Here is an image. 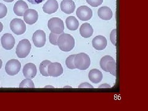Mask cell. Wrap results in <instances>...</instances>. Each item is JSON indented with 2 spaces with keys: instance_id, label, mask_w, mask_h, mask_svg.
I'll return each mask as SVG.
<instances>
[{
  "instance_id": "6da1fadb",
  "label": "cell",
  "mask_w": 148,
  "mask_h": 111,
  "mask_svg": "<svg viewBox=\"0 0 148 111\" xmlns=\"http://www.w3.org/2000/svg\"><path fill=\"white\" fill-rule=\"evenodd\" d=\"M57 44L61 51L69 52L75 46V40L71 35L62 33L57 39Z\"/></svg>"
},
{
  "instance_id": "7a4b0ae2",
  "label": "cell",
  "mask_w": 148,
  "mask_h": 111,
  "mask_svg": "<svg viewBox=\"0 0 148 111\" xmlns=\"http://www.w3.org/2000/svg\"><path fill=\"white\" fill-rule=\"evenodd\" d=\"M100 66L104 71L116 76V63L112 57L109 55L102 57L100 61Z\"/></svg>"
},
{
  "instance_id": "3957f363",
  "label": "cell",
  "mask_w": 148,
  "mask_h": 111,
  "mask_svg": "<svg viewBox=\"0 0 148 111\" xmlns=\"http://www.w3.org/2000/svg\"><path fill=\"white\" fill-rule=\"evenodd\" d=\"M74 64H75L76 69L81 70V71H85L89 68L91 64V60L88 54L81 52L75 54V58H74Z\"/></svg>"
},
{
  "instance_id": "277c9868",
  "label": "cell",
  "mask_w": 148,
  "mask_h": 111,
  "mask_svg": "<svg viewBox=\"0 0 148 111\" xmlns=\"http://www.w3.org/2000/svg\"><path fill=\"white\" fill-rule=\"evenodd\" d=\"M32 44L29 40L24 39L20 41L16 48L15 53L19 58H25L30 54Z\"/></svg>"
},
{
  "instance_id": "5b68a950",
  "label": "cell",
  "mask_w": 148,
  "mask_h": 111,
  "mask_svg": "<svg viewBox=\"0 0 148 111\" xmlns=\"http://www.w3.org/2000/svg\"><path fill=\"white\" fill-rule=\"evenodd\" d=\"M48 27L49 30L54 34H61L64 30V24L63 20L59 17H52L49 20Z\"/></svg>"
},
{
  "instance_id": "8992f818",
  "label": "cell",
  "mask_w": 148,
  "mask_h": 111,
  "mask_svg": "<svg viewBox=\"0 0 148 111\" xmlns=\"http://www.w3.org/2000/svg\"><path fill=\"white\" fill-rule=\"evenodd\" d=\"M10 28L11 31L17 35H22L26 31V25L20 19H12L10 23Z\"/></svg>"
},
{
  "instance_id": "52a82bcc",
  "label": "cell",
  "mask_w": 148,
  "mask_h": 111,
  "mask_svg": "<svg viewBox=\"0 0 148 111\" xmlns=\"http://www.w3.org/2000/svg\"><path fill=\"white\" fill-rule=\"evenodd\" d=\"M21 68V64L17 59H11L6 64L5 71L7 75L14 76L17 74Z\"/></svg>"
},
{
  "instance_id": "ba28073f",
  "label": "cell",
  "mask_w": 148,
  "mask_h": 111,
  "mask_svg": "<svg viewBox=\"0 0 148 111\" xmlns=\"http://www.w3.org/2000/svg\"><path fill=\"white\" fill-rule=\"evenodd\" d=\"M76 14L78 17L82 21H87L91 19L93 11L91 9L86 6H81L78 8Z\"/></svg>"
},
{
  "instance_id": "9c48e42d",
  "label": "cell",
  "mask_w": 148,
  "mask_h": 111,
  "mask_svg": "<svg viewBox=\"0 0 148 111\" xmlns=\"http://www.w3.org/2000/svg\"><path fill=\"white\" fill-rule=\"evenodd\" d=\"M33 42L37 48H42L46 43V34L42 30H36L32 36Z\"/></svg>"
},
{
  "instance_id": "30bf717a",
  "label": "cell",
  "mask_w": 148,
  "mask_h": 111,
  "mask_svg": "<svg viewBox=\"0 0 148 111\" xmlns=\"http://www.w3.org/2000/svg\"><path fill=\"white\" fill-rule=\"evenodd\" d=\"M2 46L6 50H11L14 48L15 40L14 37L10 34H4L1 39Z\"/></svg>"
},
{
  "instance_id": "8fae6325",
  "label": "cell",
  "mask_w": 148,
  "mask_h": 111,
  "mask_svg": "<svg viewBox=\"0 0 148 111\" xmlns=\"http://www.w3.org/2000/svg\"><path fill=\"white\" fill-rule=\"evenodd\" d=\"M48 75L52 77H57L63 73V68L59 63H51L48 68Z\"/></svg>"
},
{
  "instance_id": "7c38bea8",
  "label": "cell",
  "mask_w": 148,
  "mask_h": 111,
  "mask_svg": "<svg viewBox=\"0 0 148 111\" xmlns=\"http://www.w3.org/2000/svg\"><path fill=\"white\" fill-rule=\"evenodd\" d=\"M92 44L93 48L96 50H103L108 45V41L104 36L98 35L93 39Z\"/></svg>"
},
{
  "instance_id": "4fadbf2b",
  "label": "cell",
  "mask_w": 148,
  "mask_h": 111,
  "mask_svg": "<svg viewBox=\"0 0 148 111\" xmlns=\"http://www.w3.org/2000/svg\"><path fill=\"white\" fill-rule=\"evenodd\" d=\"M23 16L25 22L29 25L34 24L38 18V12L36 10L32 9H28Z\"/></svg>"
},
{
  "instance_id": "5bb4252c",
  "label": "cell",
  "mask_w": 148,
  "mask_h": 111,
  "mask_svg": "<svg viewBox=\"0 0 148 111\" xmlns=\"http://www.w3.org/2000/svg\"><path fill=\"white\" fill-rule=\"evenodd\" d=\"M36 67L34 64L28 63L24 65L23 69V74L26 78L30 79H34L36 76Z\"/></svg>"
},
{
  "instance_id": "9a60e30c",
  "label": "cell",
  "mask_w": 148,
  "mask_h": 111,
  "mask_svg": "<svg viewBox=\"0 0 148 111\" xmlns=\"http://www.w3.org/2000/svg\"><path fill=\"white\" fill-rule=\"evenodd\" d=\"M59 8L58 3L56 0H48L43 6L44 12L48 14H51L56 12Z\"/></svg>"
},
{
  "instance_id": "2e32d148",
  "label": "cell",
  "mask_w": 148,
  "mask_h": 111,
  "mask_svg": "<svg viewBox=\"0 0 148 111\" xmlns=\"http://www.w3.org/2000/svg\"><path fill=\"white\" fill-rule=\"evenodd\" d=\"M61 9L65 14H72L75 9V4L72 0H63L61 3Z\"/></svg>"
},
{
  "instance_id": "e0dca14e",
  "label": "cell",
  "mask_w": 148,
  "mask_h": 111,
  "mask_svg": "<svg viewBox=\"0 0 148 111\" xmlns=\"http://www.w3.org/2000/svg\"><path fill=\"white\" fill-rule=\"evenodd\" d=\"M28 9V6L27 4L23 0H19L15 3L13 10L15 15L17 16H23Z\"/></svg>"
},
{
  "instance_id": "ac0fdd59",
  "label": "cell",
  "mask_w": 148,
  "mask_h": 111,
  "mask_svg": "<svg viewBox=\"0 0 148 111\" xmlns=\"http://www.w3.org/2000/svg\"><path fill=\"white\" fill-rule=\"evenodd\" d=\"M98 15L102 20H108L112 19L113 13L110 8L108 6H103L98 9Z\"/></svg>"
},
{
  "instance_id": "d6986e66",
  "label": "cell",
  "mask_w": 148,
  "mask_h": 111,
  "mask_svg": "<svg viewBox=\"0 0 148 111\" xmlns=\"http://www.w3.org/2000/svg\"><path fill=\"white\" fill-rule=\"evenodd\" d=\"M88 78L89 80L93 83L98 84L102 80V73L98 69H94L89 71Z\"/></svg>"
},
{
  "instance_id": "ffe728a7",
  "label": "cell",
  "mask_w": 148,
  "mask_h": 111,
  "mask_svg": "<svg viewBox=\"0 0 148 111\" xmlns=\"http://www.w3.org/2000/svg\"><path fill=\"white\" fill-rule=\"evenodd\" d=\"M80 34L83 38H89L93 34V28L88 23L83 24L80 28Z\"/></svg>"
},
{
  "instance_id": "44dd1931",
  "label": "cell",
  "mask_w": 148,
  "mask_h": 111,
  "mask_svg": "<svg viewBox=\"0 0 148 111\" xmlns=\"http://www.w3.org/2000/svg\"><path fill=\"white\" fill-rule=\"evenodd\" d=\"M67 27L70 30H77L79 27V22L78 20L73 16H70L65 20Z\"/></svg>"
},
{
  "instance_id": "7402d4cb",
  "label": "cell",
  "mask_w": 148,
  "mask_h": 111,
  "mask_svg": "<svg viewBox=\"0 0 148 111\" xmlns=\"http://www.w3.org/2000/svg\"><path fill=\"white\" fill-rule=\"evenodd\" d=\"M51 63V62L49 60H45L42 61L40 64V72L43 76L48 77V68L49 65Z\"/></svg>"
},
{
  "instance_id": "603a6c76",
  "label": "cell",
  "mask_w": 148,
  "mask_h": 111,
  "mask_svg": "<svg viewBox=\"0 0 148 111\" xmlns=\"http://www.w3.org/2000/svg\"><path fill=\"white\" fill-rule=\"evenodd\" d=\"M35 87L34 82L30 79H26L22 81L19 85V88H33Z\"/></svg>"
},
{
  "instance_id": "cb8c5ba5",
  "label": "cell",
  "mask_w": 148,
  "mask_h": 111,
  "mask_svg": "<svg viewBox=\"0 0 148 111\" xmlns=\"http://www.w3.org/2000/svg\"><path fill=\"white\" fill-rule=\"evenodd\" d=\"M75 54H72L69 56L66 59V61H65V65L68 69H75V64H74V58H75Z\"/></svg>"
},
{
  "instance_id": "d4e9b609",
  "label": "cell",
  "mask_w": 148,
  "mask_h": 111,
  "mask_svg": "<svg viewBox=\"0 0 148 111\" xmlns=\"http://www.w3.org/2000/svg\"><path fill=\"white\" fill-rule=\"evenodd\" d=\"M59 35H60V34H54V33L51 32V34H49V42H50V43H51L52 45H54V46L57 45V39H58Z\"/></svg>"
},
{
  "instance_id": "484cf974",
  "label": "cell",
  "mask_w": 148,
  "mask_h": 111,
  "mask_svg": "<svg viewBox=\"0 0 148 111\" xmlns=\"http://www.w3.org/2000/svg\"><path fill=\"white\" fill-rule=\"evenodd\" d=\"M7 13V7L0 3V19H3L5 17Z\"/></svg>"
},
{
  "instance_id": "4316f807",
  "label": "cell",
  "mask_w": 148,
  "mask_h": 111,
  "mask_svg": "<svg viewBox=\"0 0 148 111\" xmlns=\"http://www.w3.org/2000/svg\"><path fill=\"white\" fill-rule=\"evenodd\" d=\"M86 2L92 7H98L102 5L103 0H86Z\"/></svg>"
},
{
  "instance_id": "83f0119b",
  "label": "cell",
  "mask_w": 148,
  "mask_h": 111,
  "mask_svg": "<svg viewBox=\"0 0 148 111\" xmlns=\"http://www.w3.org/2000/svg\"><path fill=\"white\" fill-rule=\"evenodd\" d=\"M116 35H117V29L115 28V29L112 30V31L111 32L110 35V40L114 46H116V38H117Z\"/></svg>"
},
{
  "instance_id": "f1b7e54d",
  "label": "cell",
  "mask_w": 148,
  "mask_h": 111,
  "mask_svg": "<svg viewBox=\"0 0 148 111\" xmlns=\"http://www.w3.org/2000/svg\"><path fill=\"white\" fill-rule=\"evenodd\" d=\"M79 88H93V86L89 84L88 83H87V82H85V83H82L81 84H80L79 86Z\"/></svg>"
},
{
  "instance_id": "f546056e",
  "label": "cell",
  "mask_w": 148,
  "mask_h": 111,
  "mask_svg": "<svg viewBox=\"0 0 148 111\" xmlns=\"http://www.w3.org/2000/svg\"><path fill=\"white\" fill-rule=\"evenodd\" d=\"M32 5H38V4L43 2L44 0H27Z\"/></svg>"
},
{
  "instance_id": "4dcf8cb0",
  "label": "cell",
  "mask_w": 148,
  "mask_h": 111,
  "mask_svg": "<svg viewBox=\"0 0 148 111\" xmlns=\"http://www.w3.org/2000/svg\"><path fill=\"white\" fill-rule=\"evenodd\" d=\"M111 86H110V85H108V84H107V83H104V84H102V85H101L100 86V87L99 88H110Z\"/></svg>"
},
{
  "instance_id": "1f68e13d",
  "label": "cell",
  "mask_w": 148,
  "mask_h": 111,
  "mask_svg": "<svg viewBox=\"0 0 148 111\" xmlns=\"http://www.w3.org/2000/svg\"><path fill=\"white\" fill-rule=\"evenodd\" d=\"M3 24L1 22H0V32H1L3 31Z\"/></svg>"
},
{
  "instance_id": "d6a6232c",
  "label": "cell",
  "mask_w": 148,
  "mask_h": 111,
  "mask_svg": "<svg viewBox=\"0 0 148 111\" xmlns=\"http://www.w3.org/2000/svg\"><path fill=\"white\" fill-rule=\"evenodd\" d=\"M3 1L5 2H7V3H11L12 1H14V0H3Z\"/></svg>"
},
{
  "instance_id": "836d02e7",
  "label": "cell",
  "mask_w": 148,
  "mask_h": 111,
  "mask_svg": "<svg viewBox=\"0 0 148 111\" xmlns=\"http://www.w3.org/2000/svg\"><path fill=\"white\" fill-rule=\"evenodd\" d=\"M2 65H3V62H2L1 59H0V69H1V67H2Z\"/></svg>"
},
{
  "instance_id": "e575fe53",
  "label": "cell",
  "mask_w": 148,
  "mask_h": 111,
  "mask_svg": "<svg viewBox=\"0 0 148 111\" xmlns=\"http://www.w3.org/2000/svg\"><path fill=\"white\" fill-rule=\"evenodd\" d=\"M47 87H51V88H53L52 86H46V88H47Z\"/></svg>"
}]
</instances>
